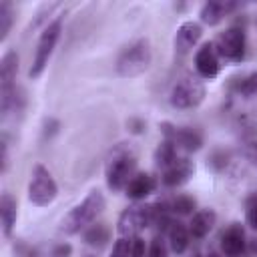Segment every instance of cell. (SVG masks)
<instances>
[{
    "label": "cell",
    "instance_id": "obj_1",
    "mask_svg": "<svg viewBox=\"0 0 257 257\" xmlns=\"http://www.w3.org/2000/svg\"><path fill=\"white\" fill-rule=\"evenodd\" d=\"M102 209H104V197H102L100 191L94 189V191H90V193L84 197L82 203H78L76 207H72V209L66 213V217H64L62 223H60V231H62V233H68V235L78 233L80 229L88 227V225L102 213Z\"/></svg>",
    "mask_w": 257,
    "mask_h": 257
},
{
    "label": "cell",
    "instance_id": "obj_2",
    "mask_svg": "<svg viewBox=\"0 0 257 257\" xmlns=\"http://www.w3.org/2000/svg\"><path fill=\"white\" fill-rule=\"evenodd\" d=\"M153 60V50L147 38H141L133 42L128 48H124L116 60V72L124 78H133L143 74Z\"/></svg>",
    "mask_w": 257,
    "mask_h": 257
},
{
    "label": "cell",
    "instance_id": "obj_3",
    "mask_svg": "<svg viewBox=\"0 0 257 257\" xmlns=\"http://www.w3.org/2000/svg\"><path fill=\"white\" fill-rule=\"evenodd\" d=\"M135 167H137V159L131 151L126 149H116L110 159L106 161L104 167V175H106V185L112 191L124 189L128 185V181L135 177Z\"/></svg>",
    "mask_w": 257,
    "mask_h": 257
},
{
    "label": "cell",
    "instance_id": "obj_4",
    "mask_svg": "<svg viewBox=\"0 0 257 257\" xmlns=\"http://www.w3.org/2000/svg\"><path fill=\"white\" fill-rule=\"evenodd\" d=\"M58 187L50 175V171L44 165H36L32 169V177L28 183V199L36 207H46L56 199Z\"/></svg>",
    "mask_w": 257,
    "mask_h": 257
},
{
    "label": "cell",
    "instance_id": "obj_5",
    "mask_svg": "<svg viewBox=\"0 0 257 257\" xmlns=\"http://www.w3.org/2000/svg\"><path fill=\"white\" fill-rule=\"evenodd\" d=\"M60 30H62V20L56 18L52 20L40 34L38 38V44H36V54H34V60H32V66H30V78H38L42 74V70L46 68L48 64V58L56 46V40L60 36Z\"/></svg>",
    "mask_w": 257,
    "mask_h": 257
},
{
    "label": "cell",
    "instance_id": "obj_6",
    "mask_svg": "<svg viewBox=\"0 0 257 257\" xmlns=\"http://www.w3.org/2000/svg\"><path fill=\"white\" fill-rule=\"evenodd\" d=\"M205 96V86L199 78L185 74L179 78L171 90V104L175 108H193L197 106Z\"/></svg>",
    "mask_w": 257,
    "mask_h": 257
},
{
    "label": "cell",
    "instance_id": "obj_7",
    "mask_svg": "<svg viewBox=\"0 0 257 257\" xmlns=\"http://www.w3.org/2000/svg\"><path fill=\"white\" fill-rule=\"evenodd\" d=\"M118 233L120 237H135L147 225H151V205H133L124 209L118 217Z\"/></svg>",
    "mask_w": 257,
    "mask_h": 257
},
{
    "label": "cell",
    "instance_id": "obj_8",
    "mask_svg": "<svg viewBox=\"0 0 257 257\" xmlns=\"http://www.w3.org/2000/svg\"><path fill=\"white\" fill-rule=\"evenodd\" d=\"M219 56L227 58V60H241L245 54V32L241 28H227L225 32H221L217 36V40L213 42Z\"/></svg>",
    "mask_w": 257,
    "mask_h": 257
},
{
    "label": "cell",
    "instance_id": "obj_9",
    "mask_svg": "<svg viewBox=\"0 0 257 257\" xmlns=\"http://www.w3.org/2000/svg\"><path fill=\"white\" fill-rule=\"evenodd\" d=\"M195 68H197L199 76L209 78V80L219 74V68H221V64H219V52H217V48H215L213 42H207V44H203L197 50V54H195Z\"/></svg>",
    "mask_w": 257,
    "mask_h": 257
},
{
    "label": "cell",
    "instance_id": "obj_10",
    "mask_svg": "<svg viewBox=\"0 0 257 257\" xmlns=\"http://www.w3.org/2000/svg\"><path fill=\"white\" fill-rule=\"evenodd\" d=\"M163 133L167 141H171L175 147H183L185 151H197L201 147V135L193 128H175L171 124H163Z\"/></svg>",
    "mask_w": 257,
    "mask_h": 257
},
{
    "label": "cell",
    "instance_id": "obj_11",
    "mask_svg": "<svg viewBox=\"0 0 257 257\" xmlns=\"http://www.w3.org/2000/svg\"><path fill=\"white\" fill-rule=\"evenodd\" d=\"M201 34H203V28H201L199 22H195V20L183 22L177 28V36H175V48H177V52L187 54L201 40Z\"/></svg>",
    "mask_w": 257,
    "mask_h": 257
},
{
    "label": "cell",
    "instance_id": "obj_12",
    "mask_svg": "<svg viewBox=\"0 0 257 257\" xmlns=\"http://www.w3.org/2000/svg\"><path fill=\"white\" fill-rule=\"evenodd\" d=\"M221 251L227 257H239L245 251V231L239 223H233L221 237Z\"/></svg>",
    "mask_w": 257,
    "mask_h": 257
},
{
    "label": "cell",
    "instance_id": "obj_13",
    "mask_svg": "<svg viewBox=\"0 0 257 257\" xmlns=\"http://www.w3.org/2000/svg\"><path fill=\"white\" fill-rule=\"evenodd\" d=\"M193 171H195L193 161H189V159H177L173 165H169L163 171V183L167 187L183 185L185 181H189V177L193 175Z\"/></svg>",
    "mask_w": 257,
    "mask_h": 257
},
{
    "label": "cell",
    "instance_id": "obj_14",
    "mask_svg": "<svg viewBox=\"0 0 257 257\" xmlns=\"http://www.w3.org/2000/svg\"><path fill=\"white\" fill-rule=\"evenodd\" d=\"M235 8V2H225V0H211V2H205L203 8H201V20L209 26H215L219 24L231 10Z\"/></svg>",
    "mask_w": 257,
    "mask_h": 257
},
{
    "label": "cell",
    "instance_id": "obj_15",
    "mask_svg": "<svg viewBox=\"0 0 257 257\" xmlns=\"http://www.w3.org/2000/svg\"><path fill=\"white\" fill-rule=\"evenodd\" d=\"M215 221H217V215H215L213 209H201V211H197V213L193 215L191 223H189V233H191V237H195V239L207 237V235L211 233Z\"/></svg>",
    "mask_w": 257,
    "mask_h": 257
},
{
    "label": "cell",
    "instance_id": "obj_16",
    "mask_svg": "<svg viewBox=\"0 0 257 257\" xmlns=\"http://www.w3.org/2000/svg\"><path fill=\"white\" fill-rule=\"evenodd\" d=\"M124 191H126V197H131L135 201L145 199L147 195H151L155 191V179L151 175H147V173H137L128 181V185L124 187Z\"/></svg>",
    "mask_w": 257,
    "mask_h": 257
},
{
    "label": "cell",
    "instance_id": "obj_17",
    "mask_svg": "<svg viewBox=\"0 0 257 257\" xmlns=\"http://www.w3.org/2000/svg\"><path fill=\"white\" fill-rule=\"evenodd\" d=\"M189 229L183 225V223H177V221H171L169 227H167V239H169V247L173 253L181 255L185 253V249L189 247Z\"/></svg>",
    "mask_w": 257,
    "mask_h": 257
},
{
    "label": "cell",
    "instance_id": "obj_18",
    "mask_svg": "<svg viewBox=\"0 0 257 257\" xmlns=\"http://www.w3.org/2000/svg\"><path fill=\"white\" fill-rule=\"evenodd\" d=\"M0 219H2V231L8 237L16 223V201L10 193H2L0 197Z\"/></svg>",
    "mask_w": 257,
    "mask_h": 257
},
{
    "label": "cell",
    "instance_id": "obj_19",
    "mask_svg": "<svg viewBox=\"0 0 257 257\" xmlns=\"http://www.w3.org/2000/svg\"><path fill=\"white\" fill-rule=\"evenodd\" d=\"M155 161H157L159 167L167 169L169 165H173V163L177 161V147H175L171 141L165 139V141L157 147V151H155Z\"/></svg>",
    "mask_w": 257,
    "mask_h": 257
},
{
    "label": "cell",
    "instance_id": "obj_20",
    "mask_svg": "<svg viewBox=\"0 0 257 257\" xmlns=\"http://www.w3.org/2000/svg\"><path fill=\"white\" fill-rule=\"evenodd\" d=\"M110 237V231L106 225L102 223H96V225H90L86 231H84V241L88 245H94V247H102Z\"/></svg>",
    "mask_w": 257,
    "mask_h": 257
},
{
    "label": "cell",
    "instance_id": "obj_21",
    "mask_svg": "<svg viewBox=\"0 0 257 257\" xmlns=\"http://www.w3.org/2000/svg\"><path fill=\"white\" fill-rule=\"evenodd\" d=\"M233 88H235L239 94H243V96H253V94H257V72H251V74H247V76H243V78H237V80L233 82Z\"/></svg>",
    "mask_w": 257,
    "mask_h": 257
},
{
    "label": "cell",
    "instance_id": "obj_22",
    "mask_svg": "<svg viewBox=\"0 0 257 257\" xmlns=\"http://www.w3.org/2000/svg\"><path fill=\"white\" fill-rule=\"evenodd\" d=\"M12 26V6L8 0L0 2V40H4Z\"/></svg>",
    "mask_w": 257,
    "mask_h": 257
},
{
    "label": "cell",
    "instance_id": "obj_23",
    "mask_svg": "<svg viewBox=\"0 0 257 257\" xmlns=\"http://www.w3.org/2000/svg\"><path fill=\"white\" fill-rule=\"evenodd\" d=\"M193 209H195V199L187 197V195H179L171 203V211L179 213V215H189V213H193Z\"/></svg>",
    "mask_w": 257,
    "mask_h": 257
},
{
    "label": "cell",
    "instance_id": "obj_24",
    "mask_svg": "<svg viewBox=\"0 0 257 257\" xmlns=\"http://www.w3.org/2000/svg\"><path fill=\"white\" fill-rule=\"evenodd\" d=\"M108 257H131V239H128V237L116 239Z\"/></svg>",
    "mask_w": 257,
    "mask_h": 257
},
{
    "label": "cell",
    "instance_id": "obj_25",
    "mask_svg": "<svg viewBox=\"0 0 257 257\" xmlns=\"http://www.w3.org/2000/svg\"><path fill=\"white\" fill-rule=\"evenodd\" d=\"M147 245L141 235H135L131 239V257H147Z\"/></svg>",
    "mask_w": 257,
    "mask_h": 257
},
{
    "label": "cell",
    "instance_id": "obj_26",
    "mask_svg": "<svg viewBox=\"0 0 257 257\" xmlns=\"http://www.w3.org/2000/svg\"><path fill=\"white\" fill-rule=\"evenodd\" d=\"M147 257H167V247H165V241L161 237H155L149 245V251H147Z\"/></svg>",
    "mask_w": 257,
    "mask_h": 257
},
{
    "label": "cell",
    "instance_id": "obj_27",
    "mask_svg": "<svg viewBox=\"0 0 257 257\" xmlns=\"http://www.w3.org/2000/svg\"><path fill=\"white\" fill-rule=\"evenodd\" d=\"M247 223L253 229H257V197L247 205Z\"/></svg>",
    "mask_w": 257,
    "mask_h": 257
},
{
    "label": "cell",
    "instance_id": "obj_28",
    "mask_svg": "<svg viewBox=\"0 0 257 257\" xmlns=\"http://www.w3.org/2000/svg\"><path fill=\"white\" fill-rule=\"evenodd\" d=\"M70 253H72V247L68 243H60V245L54 247L52 257H70Z\"/></svg>",
    "mask_w": 257,
    "mask_h": 257
},
{
    "label": "cell",
    "instance_id": "obj_29",
    "mask_svg": "<svg viewBox=\"0 0 257 257\" xmlns=\"http://www.w3.org/2000/svg\"><path fill=\"white\" fill-rule=\"evenodd\" d=\"M245 155H247V159H249L253 165H257V141L247 143V147H245Z\"/></svg>",
    "mask_w": 257,
    "mask_h": 257
},
{
    "label": "cell",
    "instance_id": "obj_30",
    "mask_svg": "<svg viewBox=\"0 0 257 257\" xmlns=\"http://www.w3.org/2000/svg\"><path fill=\"white\" fill-rule=\"evenodd\" d=\"M8 169V143H6V137L2 139V173H6Z\"/></svg>",
    "mask_w": 257,
    "mask_h": 257
},
{
    "label": "cell",
    "instance_id": "obj_31",
    "mask_svg": "<svg viewBox=\"0 0 257 257\" xmlns=\"http://www.w3.org/2000/svg\"><path fill=\"white\" fill-rule=\"evenodd\" d=\"M128 124H131V126H133V128H131V131H133V133H141V131H143V128H145V122H141V120H135V118H133V120H131V122H128Z\"/></svg>",
    "mask_w": 257,
    "mask_h": 257
},
{
    "label": "cell",
    "instance_id": "obj_32",
    "mask_svg": "<svg viewBox=\"0 0 257 257\" xmlns=\"http://www.w3.org/2000/svg\"><path fill=\"white\" fill-rule=\"evenodd\" d=\"M209 257H217V255H215V253H211V255H209Z\"/></svg>",
    "mask_w": 257,
    "mask_h": 257
},
{
    "label": "cell",
    "instance_id": "obj_33",
    "mask_svg": "<svg viewBox=\"0 0 257 257\" xmlns=\"http://www.w3.org/2000/svg\"><path fill=\"white\" fill-rule=\"evenodd\" d=\"M86 257H92V255H86Z\"/></svg>",
    "mask_w": 257,
    "mask_h": 257
}]
</instances>
